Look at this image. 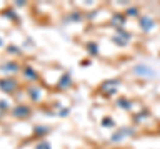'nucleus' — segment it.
Returning <instances> with one entry per match:
<instances>
[{"mask_svg": "<svg viewBox=\"0 0 160 149\" xmlns=\"http://www.w3.org/2000/svg\"><path fill=\"white\" fill-rule=\"evenodd\" d=\"M120 81L118 79H113V80H106L104 83H102L100 85V91L104 96H112L113 93H116L118 87H119Z\"/></svg>", "mask_w": 160, "mask_h": 149, "instance_id": "obj_1", "label": "nucleus"}, {"mask_svg": "<svg viewBox=\"0 0 160 149\" xmlns=\"http://www.w3.org/2000/svg\"><path fill=\"white\" fill-rule=\"evenodd\" d=\"M133 72L140 77L151 79L155 76V71L149 65H146V64H139V65H136L133 68Z\"/></svg>", "mask_w": 160, "mask_h": 149, "instance_id": "obj_2", "label": "nucleus"}, {"mask_svg": "<svg viewBox=\"0 0 160 149\" xmlns=\"http://www.w3.org/2000/svg\"><path fill=\"white\" fill-rule=\"evenodd\" d=\"M18 87V81L12 77H4L0 80V89L6 93H11L13 92Z\"/></svg>", "mask_w": 160, "mask_h": 149, "instance_id": "obj_3", "label": "nucleus"}, {"mask_svg": "<svg viewBox=\"0 0 160 149\" xmlns=\"http://www.w3.org/2000/svg\"><path fill=\"white\" fill-rule=\"evenodd\" d=\"M131 40V35H129L127 31H123V29H118V32L115 36H112V41L116 43L118 46L123 47V46H127V43Z\"/></svg>", "mask_w": 160, "mask_h": 149, "instance_id": "obj_4", "label": "nucleus"}, {"mask_svg": "<svg viewBox=\"0 0 160 149\" xmlns=\"http://www.w3.org/2000/svg\"><path fill=\"white\" fill-rule=\"evenodd\" d=\"M132 135H133V129H131V128H120L111 136V141L112 142H120L126 137L132 136Z\"/></svg>", "mask_w": 160, "mask_h": 149, "instance_id": "obj_5", "label": "nucleus"}, {"mask_svg": "<svg viewBox=\"0 0 160 149\" xmlns=\"http://www.w3.org/2000/svg\"><path fill=\"white\" fill-rule=\"evenodd\" d=\"M31 115V108L28 105H18L12 109V116L18 118H26Z\"/></svg>", "mask_w": 160, "mask_h": 149, "instance_id": "obj_6", "label": "nucleus"}, {"mask_svg": "<svg viewBox=\"0 0 160 149\" xmlns=\"http://www.w3.org/2000/svg\"><path fill=\"white\" fill-rule=\"evenodd\" d=\"M124 24H126V16L123 13H115L111 17V26L116 29H122Z\"/></svg>", "mask_w": 160, "mask_h": 149, "instance_id": "obj_7", "label": "nucleus"}, {"mask_svg": "<svg viewBox=\"0 0 160 149\" xmlns=\"http://www.w3.org/2000/svg\"><path fill=\"white\" fill-rule=\"evenodd\" d=\"M139 24H140V28H142L144 32H149L155 27V22L149 16H143L142 19H140Z\"/></svg>", "mask_w": 160, "mask_h": 149, "instance_id": "obj_8", "label": "nucleus"}, {"mask_svg": "<svg viewBox=\"0 0 160 149\" xmlns=\"http://www.w3.org/2000/svg\"><path fill=\"white\" fill-rule=\"evenodd\" d=\"M71 74L69 73H64L62 77H60V80L58 83V88L60 89H67L69 85H71Z\"/></svg>", "mask_w": 160, "mask_h": 149, "instance_id": "obj_9", "label": "nucleus"}, {"mask_svg": "<svg viewBox=\"0 0 160 149\" xmlns=\"http://www.w3.org/2000/svg\"><path fill=\"white\" fill-rule=\"evenodd\" d=\"M27 92H28L29 97H31L33 101H39L40 100V96H42V91H40V88L35 87V85H31V87H28Z\"/></svg>", "mask_w": 160, "mask_h": 149, "instance_id": "obj_10", "label": "nucleus"}, {"mask_svg": "<svg viewBox=\"0 0 160 149\" xmlns=\"http://www.w3.org/2000/svg\"><path fill=\"white\" fill-rule=\"evenodd\" d=\"M24 77L28 79V80L35 81V80H38L39 79V74L36 73V71H35L31 65H27L26 68H24Z\"/></svg>", "mask_w": 160, "mask_h": 149, "instance_id": "obj_11", "label": "nucleus"}, {"mask_svg": "<svg viewBox=\"0 0 160 149\" xmlns=\"http://www.w3.org/2000/svg\"><path fill=\"white\" fill-rule=\"evenodd\" d=\"M0 71L3 72H18L19 71V64L15 61H8L0 67Z\"/></svg>", "mask_w": 160, "mask_h": 149, "instance_id": "obj_12", "label": "nucleus"}, {"mask_svg": "<svg viewBox=\"0 0 160 149\" xmlns=\"http://www.w3.org/2000/svg\"><path fill=\"white\" fill-rule=\"evenodd\" d=\"M118 105L122 108V109H126V111H129L131 109V107H132V103L128 100V99H126V97H120V99H118Z\"/></svg>", "mask_w": 160, "mask_h": 149, "instance_id": "obj_13", "label": "nucleus"}, {"mask_svg": "<svg viewBox=\"0 0 160 149\" xmlns=\"http://www.w3.org/2000/svg\"><path fill=\"white\" fill-rule=\"evenodd\" d=\"M48 132H49V128L46 125H36L33 128V133L36 136H44V135H47Z\"/></svg>", "mask_w": 160, "mask_h": 149, "instance_id": "obj_14", "label": "nucleus"}, {"mask_svg": "<svg viewBox=\"0 0 160 149\" xmlns=\"http://www.w3.org/2000/svg\"><path fill=\"white\" fill-rule=\"evenodd\" d=\"M67 20L71 22V23H79L80 20H82V15H80L79 12H71L67 16Z\"/></svg>", "mask_w": 160, "mask_h": 149, "instance_id": "obj_15", "label": "nucleus"}, {"mask_svg": "<svg viewBox=\"0 0 160 149\" xmlns=\"http://www.w3.org/2000/svg\"><path fill=\"white\" fill-rule=\"evenodd\" d=\"M87 49H88V52L91 53L92 56H96L98 52H99V48H98V44L96 43H88Z\"/></svg>", "mask_w": 160, "mask_h": 149, "instance_id": "obj_16", "label": "nucleus"}, {"mask_svg": "<svg viewBox=\"0 0 160 149\" xmlns=\"http://www.w3.org/2000/svg\"><path fill=\"white\" fill-rule=\"evenodd\" d=\"M102 125L103 127H113L115 125V123L111 117H104L103 118V121H102Z\"/></svg>", "mask_w": 160, "mask_h": 149, "instance_id": "obj_17", "label": "nucleus"}, {"mask_svg": "<svg viewBox=\"0 0 160 149\" xmlns=\"http://www.w3.org/2000/svg\"><path fill=\"white\" fill-rule=\"evenodd\" d=\"M35 149H51V147H49V144L47 141H42V142L38 144Z\"/></svg>", "mask_w": 160, "mask_h": 149, "instance_id": "obj_18", "label": "nucleus"}, {"mask_svg": "<svg viewBox=\"0 0 160 149\" xmlns=\"http://www.w3.org/2000/svg\"><path fill=\"white\" fill-rule=\"evenodd\" d=\"M126 15H128V16H136L138 15V8H128L126 11Z\"/></svg>", "mask_w": 160, "mask_h": 149, "instance_id": "obj_19", "label": "nucleus"}, {"mask_svg": "<svg viewBox=\"0 0 160 149\" xmlns=\"http://www.w3.org/2000/svg\"><path fill=\"white\" fill-rule=\"evenodd\" d=\"M4 16H7V17H15V13H13L12 9H8V11L4 13Z\"/></svg>", "mask_w": 160, "mask_h": 149, "instance_id": "obj_20", "label": "nucleus"}, {"mask_svg": "<svg viewBox=\"0 0 160 149\" xmlns=\"http://www.w3.org/2000/svg\"><path fill=\"white\" fill-rule=\"evenodd\" d=\"M8 108V103H6L4 100L0 101V109H7Z\"/></svg>", "mask_w": 160, "mask_h": 149, "instance_id": "obj_21", "label": "nucleus"}, {"mask_svg": "<svg viewBox=\"0 0 160 149\" xmlns=\"http://www.w3.org/2000/svg\"><path fill=\"white\" fill-rule=\"evenodd\" d=\"M69 112V109L68 108H66V109H63V111L62 112H60V116H66L67 115V113Z\"/></svg>", "mask_w": 160, "mask_h": 149, "instance_id": "obj_22", "label": "nucleus"}, {"mask_svg": "<svg viewBox=\"0 0 160 149\" xmlns=\"http://www.w3.org/2000/svg\"><path fill=\"white\" fill-rule=\"evenodd\" d=\"M18 6H24V2H23V0H20V2H18Z\"/></svg>", "mask_w": 160, "mask_h": 149, "instance_id": "obj_23", "label": "nucleus"}, {"mask_svg": "<svg viewBox=\"0 0 160 149\" xmlns=\"http://www.w3.org/2000/svg\"><path fill=\"white\" fill-rule=\"evenodd\" d=\"M3 46V41H2V39H0V47H2Z\"/></svg>", "mask_w": 160, "mask_h": 149, "instance_id": "obj_24", "label": "nucleus"}]
</instances>
